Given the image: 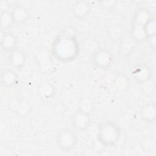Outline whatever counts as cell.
I'll return each instance as SVG.
<instances>
[{"mask_svg":"<svg viewBox=\"0 0 156 156\" xmlns=\"http://www.w3.org/2000/svg\"><path fill=\"white\" fill-rule=\"evenodd\" d=\"M80 46L77 37L72 32L64 29L54 38L51 44V52L57 61L69 63L79 55Z\"/></svg>","mask_w":156,"mask_h":156,"instance_id":"obj_1","label":"cell"},{"mask_svg":"<svg viewBox=\"0 0 156 156\" xmlns=\"http://www.w3.org/2000/svg\"><path fill=\"white\" fill-rule=\"evenodd\" d=\"M120 135L121 129L115 122L104 121L99 124L97 140L105 147L115 146L119 140Z\"/></svg>","mask_w":156,"mask_h":156,"instance_id":"obj_2","label":"cell"},{"mask_svg":"<svg viewBox=\"0 0 156 156\" xmlns=\"http://www.w3.org/2000/svg\"><path fill=\"white\" fill-rule=\"evenodd\" d=\"M56 143L60 149L64 152H69L76 147L77 137L71 130L63 129L57 133Z\"/></svg>","mask_w":156,"mask_h":156,"instance_id":"obj_3","label":"cell"},{"mask_svg":"<svg viewBox=\"0 0 156 156\" xmlns=\"http://www.w3.org/2000/svg\"><path fill=\"white\" fill-rule=\"evenodd\" d=\"M92 60L93 65L98 69L106 70L112 66L113 55L108 49L100 47L92 54Z\"/></svg>","mask_w":156,"mask_h":156,"instance_id":"obj_4","label":"cell"},{"mask_svg":"<svg viewBox=\"0 0 156 156\" xmlns=\"http://www.w3.org/2000/svg\"><path fill=\"white\" fill-rule=\"evenodd\" d=\"M10 110L18 117L25 118L30 112L31 107L29 102L21 98H14L9 104Z\"/></svg>","mask_w":156,"mask_h":156,"instance_id":"obj_5","label":"cell"},{"mask_svg":"<svg viewBox=\"0 0 156 156\" xmlns=\"http://www.w3.org/2000/svg\"><path fill=\"white\" fill-rule=\"evenodd\" d=\"M71 12L74 18L79 20H83L91 12V5L87 1H77L73 4Z\"/></svg>","mask_w":156,"mask_h":156,"instance_id":"obj_6","label":"cell"},{"mask_svg":"<svg viewBox=\"0 0 156 156\" xmlns=\"http://www.w3.org/2000/svg\"><path fill=\"white\" fill-rule=\"evenodd\" d=\"M91 115L80 111H77L73 117V127L80 132H84L89 129L91 124Z\"/></svg>","mask_w":156,"mask_h":156,"instance_id":"obj_7","label":"cell"},{"mask_svg":"<svg viewBox=\"0 0 156 156\" xmlns=\"http://www.w3.org/2000/svg\"><path fill=\"white\" fill-rule=\"evenodd\" d=\"M1 37V49L7 52H10L13 50L17 49L18 44V39L15 34L12 32H5Z\"/></svg>","mask_w":156,"mask_h":156,"instance_id":"obj_8","label":"cell"},{"mask_svg":"<svg viewBox=\"0 0 156 156\" xmlns=\"http://www.w3.org/2000/svg\"><path fill=\"white\" fill-rule=\"evenodd\" d=\"M10 11L14 24H23L30 18L29 11L23 5H16L14 6Z\"/></svg>","mask_w":156,"mask_h":156,"instance_id":"obj_9","label":"cell"},{"mask_svg":"<svg viewBox=\"0 0 156 156\" xmlns=\"http://www.w3.org/2000/svg\"><path fill=\"white\" fill-rule=\"evenodd\" d=\"M8 60L10 65L16 69H21L25 65L27 55L24 51L20 49H16L9 53Z\"/></svg>","mask_w":156,"mask_h":156,"instance_id":"obj_10","label":"cell"},{"mask_svg":"<svg viewBox=\"0 0 156 156\" xmlns=\"http://www.w3.org/2000/svg\"><path fill=\"white\" fill-rule=\"evenodd\" d=\"M19 80L18 73L12 69H4L1 73V82L5 88H11L17 84Z\"/></svg>","mask_w":156,"mask_h":156,"instance_id":"obj_11","label":"cell"},{"mask_svg":"<svg viewBox=\"0 0 156 156\" xmlns=\"http://www.w3.org/2000/svg\"><path fill=\"white\" fill-rule=\"evenodd\" d=\"M140 117L144 122L152 124L156 119V106L154 102H149L142 107L140 112Z\"/></svg>","mask_w":156,"mask_h":156,"instance_id":"obj_12","label":"cell"},{"mask_svg":"<svg viewBox=\"0 0 156 156\" xmlns=\"http://www.w3.org/2000/svg\"><path fill=\"white\" fill-rule=\"evenodd\" d=\"M152 13L145 7H141L135 12L133 18L132 24V26L143 27L148 20L151 18Z\"/></svg>","mask_w":156,"mask_h":156,"instance_id":"obj_13","label":"cell"},{"mask_svg":"<svg viewBox=\"0 0 156 156\" xmlns=\"http://www.w3.org/2000/svg\"><path fill=\"white\" fill-rule=\"evenodd\" d=\"M132 76L136 82L141 84L152 78V71L146 65H139L134 68L132 72Z\"/></svg>","mask_w":156,"mask_h":156,"instance_id":"obj_14","label":"cell"},{"mask_svg":"<svg viewBox=\"0 0 156 156\" xmlns=\"http://www.w3.org/2000/svg\"><path fill=\"white\" fill-rule=\"evenodd\" d=\"M56 92L55 86L51 82H45L40 84L38 88V96L44 100H48L54 96Z\"/></svg>","mask_w":156,"mask_h":156,"instance_id":"obj_15","label":"cell"},{"mask_svg":"<svg viewBox=\"0 0 156 156\" xmlns=\"http://www.w3.org/2000/svg\"><path fill=\"white\" fill-rule=\"evenodd\" d=\"M1 29L2 33L7 32L8 30L14 24L11 11L8 9L1 11Z\"/></svg>","mask_w":156,"mask_h":156,"instance_id":"obj_16","label":"cell"},{"mask_svg":"<svg viewBox=\"0 0 156 156\" xmlns=\"http://www.w3.org/2000/svg\"><path fill=\"white\" fill-rule=\"evenodd\" d=\"M78 110L91 115L94 110L93 100L89 97L80 98L78 102Z\"/></svg>","mask_w":156,"mask_h":156,"instance_id":"obj_17","label":"cell"},{"mask_svg":"<svg viewBox=\"0 0 156 156\" xmlns=\"http://www.w3.org/2000/svg\"><path fill=\"white\" fill-rule=\"evenodd\" d=\"M144 31L146 38L155 35L156 34V20L155 14L152 15L151 18L144 26Z\"/></svg>","mask_w":156,"mask_h":156,"instance_id":"obj_18","label":"cell"},{"mask_svg":"<svg viewBox=\"0 0 156 156\" xmlns=\"http://www.w3.org/2000/svg\"><path fill=\"white\" fill-rule=\"evenodd\" d=\"M83 47L86 53L91 55L100 48L98 41L93 38H86L83 41Z\"/></svg>","mask_w":156,"mask_h":156,"instance_id":"obj_19","label":"cell"},{"mask_svg":"<svg viewBox=\"0 0 156 156\" xmlns=\"http://www.w3.org/2000/svg\"><path fill=\"white\" fill-rule=\"evenodd\" d=\"M114 85L116 90L119 91L126 90L129 85V80L125 75L117 76L114 80Z\"/></svg>","mask_w":156,"mask_h":156,"instance_id":"obj_20","label":"cell"},{"mask_svg":"<svg viewBox=\"0 0 156 156\" xmlns=\"http://www.w3.org/2000/svg\"><path fill=\"white\" fill-rule=\"evenodd\" d=\"M123 30L121 27L118 25L112 26L109 29V35L111 40L113 41H118L122 37Z\"/></svg>","mask_w":156,"mask_h":156,"instance_id":"obj_21","label":"cell"},{"mask_svg":"<svg viewBox=\"0 0 156 156\" xmlns=\"http://www.w3.org/2000/svg\"><path fill=\"white\" fill-rule=\"evenodd\" d=\"M141 90L144 94L146 95H151L155 90V82L152 79V77L144 82L141 84Z\"/></svg>","mask_w":156,"mask_h":156,"instance_id":"obj_22","label":"cell"},{"mask_svg":"<svg viewBox=\"0 0 156 156\" xmlns=\"http://www.w3.org/2000/svg\"><path fill=\"white\" fill-rule=\"evenodd\" d=\"M155 146L154 140L149 137L145 138L141 142V147L145 152L150 151Z\"/></svg>","mask_w":156,"mask_h":156,"instance_id":"obj_23","label":"cell"},{"mask_svg":"<svg viewBox=\"0 0 156 156\" xmlns=\"http://www.w3.org/2000/svg\"><path fill=\"white\" fill-rule=\"evenodd\" d=\"M117 2L116 1H104L99 2L101 7L105 10H113Z\"/></svg>","mask_w":156,"mask_h":156,"instance_id":"obj_24","label":"cell"},{"mask_svg":"<svg viewBox=\"0 0 156 156\" xmlns=\"http://www.w3.org/2000/svg\"><path fill=\"white\" fill-rule=\"evenodd\" d=\"M155 35H153V36H151L146 39H147V41H148V44L149 45V46L151 48V49L155 50V46H156V44H155Z\"/></svg>","mask_w":156,"mask_h":156,"instance_id":"obj_25","label":"cell"}]
</instances>
